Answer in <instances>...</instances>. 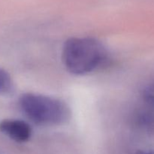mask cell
I'll return each mask as SVG.
<instances>
[{
	"label": "cell",
	"mask_w": 154,
	"mask_h": 154,
	"mask_svg": "<svg viewBox=\"0 0 154 154\" xmlns=\"http://www.w3.org/2000/svg\"><path fill=\"white\" fill-rule=\"evenodd\" d=\"M14 84L10 74L6 70L0 69V96H7L13 93Z\"/></svg>",
	"instance_id": "277c9868"
},
{
	"label": "cell",
	"mask_w": 154,
	"mask_h": 154,
	"mask_svg": "<svg viewBox=\"0 0 154 154\" xmlns=\"http://www.w3.org/2000/svg\"><path fill=\"white\" fill-rule=\"evenodd\" d=\"M19 105L24 115L38 125H61L70 118V108L64 102L46 95L24 93L20 98Z\"/></svg>",
	"instance_id": "7a4b0ae2"
},
{
	"label": "cell",
	"mask_w": 154,
	"mask_h": 154,
	"mask_svg": "<svg viewBox=\"0 0 154 154\" xmlns=\"http://www.w3.org/2000/svg\"><path fill=\"white\" fill-rule=\"evenodd\" d=\"M0 132L17 143L27 142L32 130L27 122L20 119H5L0 121Z\"/></svg>",
	"instance_id": "3957f363"
},
{
	"label": "cell",
	"mask_w": 154,
	"mask_h": 154,
	"mask_svg": "<svg viewBox=\"0 0 154 154\" xmlns=\"http://www.w3.org/2000/svg\"><path fill=\"white\" fill-rule=\"evenodd\" d=\"M107 60L105 46L90 37H73L65 42L62 60L66 69L75 75H85L100 68Z\"/></svg>",
	"instance_id": "6da1fadb"
},
{
	"label": "cell",
	"mask_w": 154,
	"mask_h": 154,
	"mask_svg": "<svg viewBox=\"0 0 154 154\" xmlns=\"http://www.w3.org/2000/svg\"><path fill=\"white\" fill-rule=\"evenodd\" d=\"M138 154H154V150H144L140 151Z\"/></svg>",
	"instance_id": "8992f818"
},
{
	"label": "cell",
	"mask_w": 154,
	"mask_h": 154,
	"mask_svg": "<svg viewBox=\"0 0 154 154\" xmlns=\"http://www.w3.org/2000/svg\"><path fill=\"white\" fill-rule=\"evenodd\" d=\"M144 99L147 105L154 107V83L145 88L144 91Z\"/></svg>",
	"instance_id": "5b68a950"
}]
</instances>
